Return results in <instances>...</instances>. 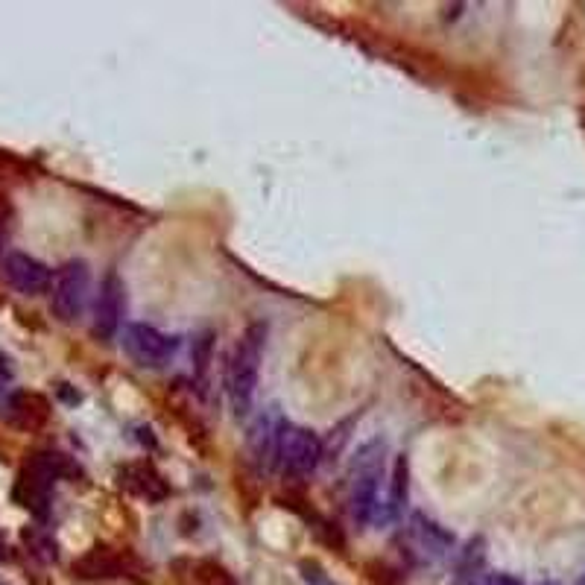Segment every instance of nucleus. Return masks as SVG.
Here are the masks:
<instances>
[{"label": "nucleus", "instance_id": "obj_1", "mask_svg": "<svg viewBox=\"0 0 585 585\" xmlns=\"http://www.w3.org/2000/svg\"><path fill=\"white\" fill-rule=\"evenodd\" d=\"M387 454H390V442L384 436H372L354 451L346 471V504H349L351 521L360 530L378 527Z\"/></svg>", "mask_w": 585, "mask_h": 585}, {"label": "nucleus", "instance_id": "obj_2", "mask_svg": "<svg viewBox=\"0 0 585 585\" xmlns=\"http://www.w3.org/2000/svg\"><path fill=\"white\" fill-rule=\"evenodd\" d=\"M267 322H252L234 343L232 354L226 360V398L237 419H246L252 413L258 384H261V363L267 351Z\"/></svg>", "mask_w": 585, "mask_h": 585}, {"label": "nucleus", "instance_id": "obj_3", "mask_svg": "<svg viewBox=\"0 0 585 585\" xmlns=\"http://www.w3.org/2000/svg\"><path fill=\"white\" fill-rule=\"evenodd\" d=\"M68 460L56 451H39L27 460V466L21 468L18 480H15V501L24 509H30L36 518L50 515V501H53V486L59 477H65Z\"/></svg>", "mask_w": 585, "mask_h": 585}, {"label": "nucleus", "instance_id": "obj_4", "mask_svg": "<svg viewBox=\"0 0 585 585\" xmlns=\"http://www.w3.org/2000/svg\"><path fill=\"white\" fill-rule=\"evenodd\" d=\"M88 302H91V267L82 258H71L53 273L50 308L59 322L74 325L85 316Z\"/></svg>", "mask_w": 585, "mask_h": 585}, {"label": "nucleus", "instance_id": "obj_5", "mask_svg": "<svg viewBox=\"0 0 585 585\" xmlns=\"http://www.w3.org/2000/svg\"><path fill=\"white\" fill-rule=\"evenodd\" d=\"M120 343L129 360L141 369H167L179 354V337L150 322H129Z\"/></svg>", "mask_w": 585, "mask_h": 585}, {"label": "nucleus", "instance_id": "obj_6", "mask_svg": "<svg viewBox=\"0 0 585 585\" xmlns=\"http://www.w3.org/2000/svg\"><path fill=\"white\" fill-rule=\"evenodd\" d=\"M287 430L290 422L287 416L281 413L278 404L264 407L252 425L246 430V448H249V457L252 463L261 468V471H273L281 463V448H284V439H287Z\"/></svg>", "mask_w": 585, "mask_h": 585}, {"label": "nucleus", "instance_id": "obj_7", "mask_svg": "<svg viewBox=\"0 0 585 585\" xmlns=\"http://www.w3.org/2000/svg\"><path fill=\"white\" fill-rule=\"evenodd\" d=\"M401 542H404L407 559H413L419 565H433V562L445 559L451 553V547L457 545L454 533L422 509L410 515Z\"/></svg>", "mask_w": 585, "mask_h": 585}, {"label": "nucleus", "instance_id": "obj_8", "mask_svg": "<svg viewBox=\"0 0 585 585\" xmlns=\"http://www.w3.org/2000/svg\"><path fill=\"white\" fill-rule=\"evenodd\" d=\"M123 316H126V281L109 270L103 275L94 302H91V331L97 340L112 343L120 328H123Z\"/></svg>", "mask_w": 585, "mask_h": 585}, {"label": "nucleus", "instance_id": "obj_9", "mask_svg": "<svg viewBox=\"0 0 585 585\" xmlns=\"http://www.w3.org/2000/svg\"><path fill=\"white\" fill-rule=\"evenodd\" d=\"M325 460V442L313 428L305 425H290L284 448H281V463L278 468L290 480H308L316 474V468Z\"/></svg>", "mask_w": 585, "mask_h": 585}, {"label": "nucleus", "instance_id": "obj_10", "mask_svg": "<svg viewBox=\"0 0 585 585\" xmlns=\"http://www.w3.org/2000/svg\"><path fill=\"white\" fill-rule=\"evenodd\" d=\"M0 273L15 293L30 296V299L50 293V287H53V270L41 258L30 255V252H21V249H12L3 255Z\"/></svg>", "mask_w": 585, "mask_h": 585}, {"label": "nucleus", "instance_id": "obj_11", "mask_svg": "<svg viewBox=\"0 0 585 585\" xmlns=\"http://www.w3.org/2000/svg\"><path fill=\"white\" fill-rule=\"evenodd\" d=\"M117 477H120L117 483H120L129 495L144 498V501H150V504H158V501H164V498L170 495V486L164 483L161 471H158L153 463H147V460L123 466Z\"/></svg>", "mask_w": 585, "mask_h": 585}, {"label": "nucleus", "instance_id": "obj_12", "mask_svg": "<svg viewBox=\"0 0 585 585\" xmlns=\"http://www.w3.org/2000/svg\"><path fill=\"white\" fill-rule=\"evenodd\" d=\"M486 562H489V545H486V536L477 533L457 550L451 585H483L486 583Z\"/></svg>", "mask_w": 585, "mask_h": 585}, {"label": "nucleus", "instance_id": "obj_13", "mask_svg": "<svg viewBox=\"0 0 585 585\" xmlns=\"http://www.w3.org/2000/svg\"><path fill=\"white\" fill-rule=\"evenodd\" d=\"M407 501H410V454H395L390 468V492H387V501L381 504L378 527L395 524L404 515Z\"/></svg>", "mask_w": 585, "mask_h": 585}, {"label": "nucleus", "instance_id": "obj_14", "mask_svg": "<svg viewBox=\"0 0 585 585\" xmlns=\"http://www.w3.org/2000/svg\"><path fill=\"white\" fill-rule=\"evenodd\" d=\"M74 571H79V577L100 580V577H120L123 565H120V556L109 553L106 547H97V550H91L88 556L79 559Z\"/></svg>", "mask_w": 585, "mask_h": 585}, {"label": "nucleus", "instance_id": "obj_15", "mask_svg": "<svg viewBox=\"0 0 585 585\" xmlns=\"http://www.w3.org/2000/svg\"><path fill=\"white\" fill-rule=\"evenodd\" d=\"M24 545L30 547V553L41 562H53L56 559V542L44 527H27L24 530Z\"/></svg>", "mask_w": 585, "mask_h": 585}, {"label": "nucleus", "instance_id": "obj_16", "mask_svg": "<svg viewBox=\"0 0 585 585\" xmlns=\"http://www.w3.org/2000/svg\"><path fill=\"white\" fill-rule=\"evenodd\" d=\"M302 577L311 585H334L328 580V574H325L319 565H313V562H305V565H302Z\"/></svg>", "mask_w": 585, "mask_h": 585}, {"label": "nucleus", "instance_id": "obj_17", "mask_svg": "<svg viewBox=\"0 0 585 585\" xmlns=\"http://www.w3.org/2000/svg\"><path fill=\"white\" fill-rule=\"evenodd\" d=\"M483 585H524V580H518L515 574H507V571H498V574L486 577Z\"/></svg>", "mask_w": 585, "mask_h": 585}, {"label": "nucleus", "instance_id": "obj_18", "mask_svg": "<svg viewBox=\"0 0 585 585\" xmlns=\"http://www.w3.org/2000/svg\"><path fill=\"white\" fill-rule=\"evenodd\" d=\"M3 249H6V217L0 211V255H3Z\"/></svg>", "mask_w": 585, "mask_h": 585}, {"label": "nucleus", "instance_id": "obj_19", "mask_svg": "<svg viewBox=\"0 0 585 585\" xmlns=\"http://www.w3.org/2000/svg\"><path fill=\"white\" fill-rule=\"evenodd\" d=\"M12 559V553H9V545L3 542V536H0V562H9Z\"/></svg>", "mask_w": 585, "mask_h": 585}, {"label": "nucleus", "instance_id": "obj_20", "mask_svg": "<svg viewBox=\"0 0 585 585\" xmlns=\"http://www.w3.org/2000/svg\"><path fill=\"white\" fill-rule=\"evenodd\" d=\"M574 585H585V571L577 577V580H574Z\"/></svg>", "mask_w": 585, "mask_h": 585}, {"label": "nucleus", "instance_id": "obj_21", "mask_svg": "<svg viewBox=\"0 0 585 585\" xmlns=\"http://www.w3.org/2000/svg\"><path fill=\"white\" fill-rule=\"evenodd\" d=\"M539 585H559L556 580H545V583H539Z\"/></svg>", "mask_w": 585, "mask_h": 585}]
</instances>
